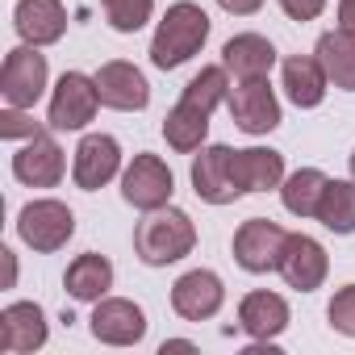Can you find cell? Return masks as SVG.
Instances as JSON below:
<instances>
[{"label":"cell","instance_id":"5bb4252c","mask_svg":"<svg viewBox=\"0 0 355 355\" xmlns=\"http://www.w3.org/2000/svg\"><path fill=\"white\" fill-rule=\"evenodd\" d=\"M222 301H226V288H222L218 272H209V268H193L171 284V309L184 322H209L222 309Z\"/></svg>","mask_w":355,"mask_h":355},{"label":"cell","instance_id":"4dcf8cb0","mask_svg":"<svg viewBox=\"0 0 355 355\" xmlns=\"http://www.w3.org/2000/svg\"><path fill=\"white\" fill-rule=\"evenodd\" d=\"M280 9H284V17H293V21H313V17L326 9V0H280Z\"/></svg>","mask_w":355,"mask_h":355},{"label":"cell","instance_id":"7c38bea8","mask_svg":"<svg viewBox=\"0 0 355 355\" xmlns=\"http://www.w3.org/2000/svg\"><path fill=\"white\" fill-rule=\"evenodd\" d=\"M88 326H92V338L109 347H134L146 338V313L125 297H101Z\"/></svg>","mask_w":355,"mask_h":355},{"label":"cell","instance_id":"836d02e7","mask_svg":"<svg viewBox=\"0 0 355 355\" xmlns=\"http://www.w3.org/2000/svg\"><path fill=\"white\" fill-rule=\"evenodd\" d=\"M0 259H5V288H13V280H17V259H13V251H0Z\"/></svg>","mask_w":355,"mask_h":355},{"label":"cell","instance_id":"cb8c5ba5","mask_svg":"<svg viewBox=\"0 0 355 355\" xmlns=\"http://www.w3.org/2000/svg\"><path fill=\"white\" fill-rule=\"evenodd\" d=\"M63 288L76 297V301H101L109 288H113V263L96 251L88 255H76L67 263V276H63Z\"/></svg>","mask_w":355,"mask_h":355},{"label":"cell","instance_id":"83f0119b","mask_svg":"<svg viewBox=\"0 0 355 355\" xmlns=\"http://www.w3.org/2000/svg\"><path fill=\"white\" fill-rule=\"evenodd\" d=\"M101 5L117 34H138L155 13V0H101Z\"/></svg>","mask_w":355,"mask_h":355},{"label":"cell","instance_id":"f1b7e54d","mask_svg":"<svg viewBox=\"0 0 355 355\" xmlns=\"http://www.w3.org/2000/svg\"><path fill=\"white\" fill-rule=\"evenodd\" d=\"M330 326L347 338H355V284H343L334 297H330V309H326Z\"/></svg>","mask_w":355,"mask_h":355},{"label":"cell","instance_id":"277c9868","mask_svg":"<svg viewBox=\"0 0 355 355\" xmlns=\"http://www.w3.org/2000/svg\"><path fill=\"white\" fill-rule=\"evenodd\" d=\"M46 92V55H38V46L21 42L5 55L0 67V96L13 109H34L38 96Z\"/></svg>","mask_w":355,"mask_h":355},{"label":"cell","instance_id":"ba28073f","mask_svg":"<svg viewBox=\"0 0 355 355\" xmlns=\"http://www.w3.org/2000/svg\"><path fill=\"white\" fill-rule=\"evenodd\" d=\"M226 109H230V117L243 134H272L280 125V101H276L268 76L263 80H239L230 88Z\"/></svg>","mask_w":355,"mask_h":355},{"label":"cell","instance_id":"603a6c76","mask_svg":"<svg viewBox=\"0 0 355 355\" xmlns=\"http://www.w3.org/2000/svg\"><path fill=\"white\" fill-rule=\"evenodd\" d=\"M205 134H209V109L189 105L184 96H180V105L163 117V138H167L171 150H180V155L201 150L205 146Z\"/></svg>","mask_w":355,"mask_h":355},{"label":"cell","instance_id":"52a82bcc","mask_svg":"<svg viewBox=\"0 0 355 355\" xmlns=\"http://www.w3.org/2000/svg\"><path fill=\"white\" fill-rule=\"evenodd\" d=\"M284 230L272 218H251L234 230V263L251 276L276 272L280 268V251H284Z\"/></svg>","mask_w":355,"mask_h":355},{"label":"cell","instance_id":"e575fe53","mask_svg":"<svg viewBox=\"0 0 355 355\" xmlns=\"http://www.w3.org/2000/svg\"><path fill=\"white\" fill-rule=\"evenodd\" d=\"M167 351H193V343H189V338H167V343H163V355H167Z\"/></svg>","mask_w":355,"mask_h":355},{"label":"cell","instance_id":"7a4b0ae2","mask_svg":"<svg viewBox=\"0 0 355 355\" xmlns=\"http://www.w3.org/2000/svg\"><path fill=\"white\" fill-rule=\"evenodd\" d=\"M209 38V13L201 5H193V0H180V5H171L150 38V63L159 71H171V67H180L189 63L193 55H201Z\"/></svg>","mask_w":355,"mask_h":355},{"label":"cell","instance_id":"4316f807","mask_svg":"<svg viewBox=\"0 0 355 355\" xmlns=\"http://www.w3.org/2000/svg\"><path fill=\"white\" fill-rule=\"evenodd\" d=\"M230 71L226 67H201L193 80H189V88H184V101L189 105H201V109H218V105H226L230 101V80H226Z\"/></svg>","mask_w":355,"mask_h":355},{"label":"cell","instance_id":"d6986e66","mask_svg":"<svg viewBox=\"0 0 355 355\" xmlns=\"http://www.w3.org/2000/svg\"><path fill=\"white\" fill-rule=\"evenodd\" d=\"M222 67L234 71L239 80H263L276 67V46L263 34H234L222 46Z\"/></svg>","mask_w":355,"mask_h":355},{"label":"cell","instance_id":"3957f363","mask_svg":"<svg viewBox=\"0 0 355 355\" xmlns=\"http://www.w3.org/2000/svg\"><path fill=\"white\" fill-rule=\"evenodd\" d=\"M17 234L30 251L38 255H51V251H63L76 234V214L63 205V201H30L21 214H17Z\"/></svg>","mask_w":355,"mask_h":355},{"label":"cell","instance_id":"1f68e13d","mask_svg":"<svg viewBox=\"0 0 355 355\" xmlns=\"http://www.w3.org/2000/svg\"><path fill=\"white\" fill-rule=\"evenodd\" d=\"M218 5H222L230 17H251V13L263 9V0H218Z\"/></svg>","mask_w":355,"mask_h":355},{"label":"cell","instance_id":"d6a6232c","mask_svg":"<svg viewBox=\"0 0 355 355\" xmlns=\"http://www.w3.org/2000/svg\"><path fill=\"white\" fill-rule=\"evenodd\" d=\"M338 30L355 34V0H338Z\"/></svg>","mask_w":355,"mask_h":355},{"label":"cell","instance_id":"5b68a950","mask_svg":"<svg viewBox=\"0 0 355 355\" xmlns=\"http://www.w3.org/2000/svg\"><path fill=\"white\" fill-rule=\"evenodd\" d=\"M96 109H101L96 80L84 71H63V80L55 84V96H51L46 125L51 130H84L96 117Z\"/></svg>","mask_w":355,"mask_h":355},{"label":"cell","instance_id":"ffe728a7","mask_svg":"<svg viewBox=\"0 0 355 355\" xmlns=\"http://www.w3.org/2000/svg\"><path fill=\"white\" fill-rule=\"evenodd\" d=\"M288 326V301L280 293H247L239 305V330H247L259 343H272Z\"/></svg>","mask_w":355,"mask_h":355},{"label":"cell","instance_id":"8fae6325","mask_svg":"<svg viewBox=\"0 0 355 355\" xmlns=\"http://www.w3.org/2000/svg\"><path fill=\"white\" fill-rule=\"evenodd\" d=\"M96 80V92H101V105L105 109H117V113H138L150 105V84L146 76L125 63V59H109L101 63V71L92 76Z\"/></svg>","mask_w":355,"mask_h":355},{"label":"cell","instance_id":"e0dca14e","mask_svg":"<svg viewBox=\"0 0 355 355\" xmlns=\"http://www.w3.org/2000/svg\"><path fill=\"white\" fill-rule=\"evenodd\" d=\"M46 347V313L34 301H17L0 313V351L9 355H26Z\"/></svg>","mask_w":355,"mask_h":355},{"label":"cell","instance_id":"2e32d148","mask_svg":"<svg viewBox=\"0 0 355 355\" xmlns=\"http://www.w3.org/2000/svg\"><path fill=\"white\" fill-rule=\"evenodd\" d=\"M13 26H17L21 42L51 46L67 34V9H63V0H17Z\"/></svg>","mask_w":355,"mask_h":355},{"label":"cell","instance_id":"8992f818","mask_svg":"<svg viewBox=\"0 0 355 355\" xmlns=\"http://www.w3.org/2000/svg\"><path fill=\"white\" fill-rule=\"evenodd\" d=\"M171 193H175L171 167H167L159 155H134V163H130L125 175H121V197H125L134 209L150 214V209H163V205L171 201Z\"/></svg>","mask_w":355,"mask_h":355},{"label":"cell","instance_id":"d590c367","mask_svg":"<svg viewBox=\"0 0 355 355\" xmlns=\"http://www.w3.org/2000/svg\"><path fill=\"white\" fill-rule=\"evenodd\" d=\"M351 180H355V150H351Z\"/></svg>","mask_w":355,"mask_h":355},{"label":"cell","instance_id":"9a60e30c","mask_svg":"<svg viewBox=\"0 0 355 355\" xmlns=\"http://www.w3.org/2000/svg\"><path fill=\"white\" fill-rule=\"evenodd\" d=\"M63 171H67V159H63V146L42 130L34 134L17 155H13V175L21 184L30 189H55L63 180Z\"/></svg>","mask_w":355,"mask_h":355},{"label":"cell","instance_id":"6da1fadb","mask_svg":"<svg viewBox=\"0 0 355 355\" xmlns=\"http://www.w3.org/2000/svg\"><path fill=\"white\" fill-rule=\"evenodd\" d=\"M197 247V226L184 209H150L138 230H134V255L146 268H167V263H180L184 255H193Z\"/></svg>","mask_w":355,"mask_h":355},{"label":"cell","instance_id":"ac0fdd59","mask_svg":"<svg viewBox=\"0 0 355 355\" xmlns=\"http://www.w3.org/2000/svg\"><path fill=\"white\" fill-rule=\"evenodd\" d=\"M234 180L243 193H272L284 184V155L268 146L234 150Z\"/></svg>","mask_w":355,"mask_h":355},{"label":"cell","instance_id":"4fadbf2b","mask_svg":"<svg viewBox=\"0 0 355 355\" xmlns=\"http://www.w3.org/2000/svg\"><path fill=\"white\" fill-rule=\"evenodd\" d=\"M276 272L284 276L288 288H297V293H313V288H322V280H326V272H330L326 247H322L318 239H309V234H288Z\"/></svg>","mask_w":355,"mask_h":355},{"label":"cell","instance_id":"30bf717a","mask_svg":"<svg viewBox=\"0 0 355 355\" xmlns=\"http://www.w3.org/2000/svg\"><path fill=\"white\" fill-rule=\"evenodd\" d=\"M193 193L209 205H230L243 197V189L234 180V150L230 146H201V155L193 159Z\"/></svg>","mask_w":355,"mask_h":355},{"label":"cell","instance_id":"44dd1931","mask_svg":"<svg viewBox=\"0 0 355 355\" xmlns=\"http://www.w3.org/2000/svg\"><path fill=\"white\" fill-rule=\"evenodd\" d=\"M326 71L318 55H288L284 59V92L297 109H318L326 101Z\"/></svg>","mask_w":355,"mask_h":355},{"label":"cell","instance_id":"484cf974","mask_svg":"<svg viewBox=\"0 0 355 355\" xmlns=\"http://www.w3.org/2000/svg\"><path fill=\"white\" fill-rule=\"evenodd\" d=\"M318 222L334 234H355V180H330L318 205Z\"/></svg>","mask_w":355,"mask_h":355},{"label":"cell","instance_id":"d4e9b609","mask_svg":"<svg viewBox=\"0 0 355 355\" xmlns=\"http://www.w3.org/2000/svg\"><path fill=\"white\" fill-rule=\"evenodd\" d=\"M326 175L318 167H297L293 175H284L280 184V201L293 218H318V205H322V193H326Z\"/></svg>","mask_w":355,"mask_h":355},{"label":"cell","instance_id":"f546056e","mask_svg":"<svg viewBox=\"0 0 355 355\" xmlns=\"http://www.w3.org/2000/svg\"><path fill=\"white\" fill-rule=\"evenodd\" d=\"M34 134H42V125L26 113V109H5L0 113V138H34Z\"/></svg>","mask_w":355,"mask_h":355},{"label":"cell","instance_id":"7402d4cb","mask_svg":"<svg viewBox=\"0 0 355 355\" xmlns=\"http://www.w3.org/2000/svg\"><path fill=\"white\" fill-rule=\"evenodd\" d=\"M318 63L326 71V80L343 92H355V34L351 30H330L318 38Z\"/></svg>","mask_w":355,"mask_h":355},{"label":"cell","instance_id":"9c48e42d","mask_svg":"<svg viewBox=\"0 0 355 355\" xmlns=\"http://www.w3.org/2000/svg\"><path fill=\"white\" fill-rule=\"evenodd\" d=\"M121 171V146L113 134H84L80 146H76V159H71V180L76 189L84 193H96L105 189L113 175Z\"/></svg>","mask_w":355,"mask_h":355}]
</instances>
